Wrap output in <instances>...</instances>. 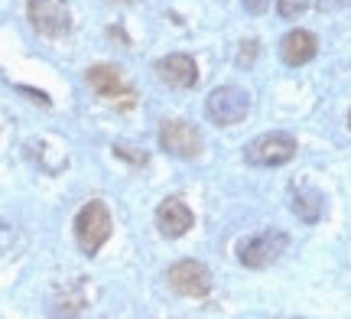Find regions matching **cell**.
Wrapping results in <instances>:
<instances>
[{
    "instance_id": "cell-1",
    "label": "cell",
    "mask_w": 351,
    "mask_h": 319,
    "mask_svg": "<svg viewBox=\"0 0 351 319\" xmlns=\"http://www.w3.org/2000/svg\"><path fill=\"white\" fill-rule=\"evenodd\" d=\"M287 248H289L287 231L267 228V231H261V235H251V238H244V241L238 244V261L251 270H263L287 255Z\"/></svg>"
},
{
    "instance_id": "cell-2",
    "label": "cell",
    "mask_w": 351,
    "mask_h": 319,
    "mask_svg": "<svg viewBox=\"0 0 351 319\" xmlns=\"http://www.w3.org/2000/svg\"><path fill=\"white\" fill-rule=\"evenodd\" d=\"M251 111V98H247V91L238 88V85H221V88H215L208 95V102H205V115L212 117V124L218 128H234L241 124L244 117Z\"/></svg>"
},
{
    "instance_id": "cell-3",
    "label": "cell",
    "mask_w": 351,
    "mask_h": 319,
    "mask_svg": "<svg viewBox=\"0 0 351 319\" xmlns=\"http://www.w3.org/2000/svg\"><path fill=\"white\" fill-rule=\"evenodd\" d=\"M75 238L85 255H98L101 244L111 238V212L104 202H85L75 218Z\"/></svg>"
},
{
    "instance_id": "cell-4",
    "label": "cell",
    "mask_w": 351,
    "mask_h": 319,
    "mask_svg": "<svg viewBox=\"0 0 351 319\" xmlns=\"http://www.w3.org/2000/svg\"><path fill=\"white\" fill-rule=\"evenodd\" d=\"M296 156V141L283 134V130H270V134H261L254 137L247 147H244V160L251 166H283Z\"/></svg>"
},
{
    "instance_id": "cell-5",
    "label": "cell",
    "mask_w": 351,
    "mask_h": 319,
    "mask_svg": "<svg viewBox=\"0 0 351 319\" xmlns=\"http://www.w3.org/2000/svg\"><path fill=\"white\" fill-rule=\"evenodd\" d=\"M160 147L176 160H195L202 154V134L192 121L182 117H169L160 128Z\"/></svg>"
},
{
    "instance_id": "cell-6",
    "label": "cell",
    "mask_w": 351,
    "mask_h": 319,
    "mask_svg": "<svg viewBox=\"0 0 351 319\" xmlns=\"http://www.w3.org/2000/svg\"><path fill=\"white\" fill-rule=\"evenodd\" d=\"M29 23L39 36H65L72 29V10L65 0H29Z\"/></svg>"
},
{
    "instance_id": "cell-7",
    "label": "cell",
    "mask_w": 351,
    "mask_h": 319,
    "mask_svg": "<svg viewBox=\"0 0 351 319\" xmlns=\"http://www.w3.org/2000/svg\"><path fill=\"white\" fill-rule=\"evenodd\" d=\"M169 287H173L179 296H205L212 290V270L199 264V261H176L169 268Z\"/></svg>"
},
{
    "instance_id": "cell-8",
    "label": "cell",
    "mask_w": 351,
    "mask_h": 319,
    "mask_svg": "<svg viewBox=\"0 0 351 319\" xmlns=\"http://www.w3.org/2000/svg\"><path fill=\"white\" fill-rule=\"evenodd\" d=\"M88 85L98 91L101 98H108L114 104H134V91L127 88V82L121 78V69L117 65H91L88 69Z\"/></svg>"
},
{
    "instance_id": "cell-9",
    "label": "cell",
    "mask_w": 351,
    "mask_h": 319,
    "mask_svg": "<svg viewBox=\"0 0 351 319\" xmlns=\"http://www.w3.org/2000/svg\"><path fill=\"white\" fill-rule=\"evenodd\" d=\"M156 72L163 78V85H169V88H192L195 78H199V65L186 52H173V56L160 59Z\"/></svg>"
},
{
    "instance_id": "cell-10",
    "label": "cell",
    "mask_w": 351,
    "mask_h": 319,
    "mask_svg": "<svg viewBox=\"0 0 351 319\" xmlns=\"http://www.w3.org/2000/svg\"><path fill=\"white\" fill-rule=\"evenodd\" d=\"M192 209H189L182 199H166L160 209H156V228L163 238H182L189 228H192Z\"/></svg>"
},
{
    "instance_id": "cell-11",
    "label": "cell",
    "mask_w": 351,
    "mask_h": 319,
    "mask_svg": "<svg viewBox=\"0 0 351 319\" xmlns=\"http://www.w3.org/2000/svg\"><path fill=\"white\" fill-rule=\"evenodd\" d=\"M315 52H319V39L309 29H289L280 39V59L287 65H306L309 59H315Z\"/></svg>"
},
{
    "instance_id": "cell-12",
    "label": "cell",
    "mask_w": 351,
    "mask_h": 319,
    "mask_svg": "<svg viewBox=\"0 0 351 319\" xmlns=\"http://www.w3.org/2000/svg\"><path fill=\"white\" fill-rule=\"evenodd\" d=\"M289 209L296 212L300 222H319L322 218V192L313 189V186H296L293 196H289Z\"/></svg>"
},
{
    "instance_id": "cell-13",
    "label": "cell",
    "mask_w": 351,
    "mask_h": 319,
    "mask_svg": "<svg viewBox=\"0 0 351 319\" xmlns=\"http://www.w3.org/2000/svg\"><path fill=\"white\" fill-rule=\"evenodd\" d=\"M276 10H280L283 20H296V16L309 10V0H276Z\"/></svg>"
},
{
    "instance_id": "cell-14",
    "label": "cell",
    "mask_w": 351,
    "mask_h": 319,
    "mask_svg": "<svg viewBox=\"0 0 351 319\" xmlns=\"http://www.w3.org/2000/svg\"><path fill=\"white\" fill-rule=\"evenodd\" d=\"M254 59H257V39H244V43H241L238 65H251Z\"/></svg>"
},
{
    "instance_id": "cell-15",
    "label": "cell",
    "mask_w": 351,
    "mask_h": 319,
    "mask_svg": "<svg viewBox=\"0 0 351 319\" xmlns=\"http://www.w3.org/2000/svg\"><path fill=\"white\" fill-rule=\"evenodd\" d=\"M241 3H244V10L254 13V16H261V13L270 7V0H241Z\"/></svg>"
},
{
    "instance_id": "cell-16",
    "label": "cell",
    "mask_w": 351,
    "mask_h": 319,
    "mask_svg": "<svg viewBox=\"0 0 351 319\" xmlns=\"http://www.w3.org/2000/svg\"><path fill=\"white\" fill-rule=\"evenodd\" d=\"M114 150H117V156H127V160H134V163H143V156H140V154H134L137 147H130V143H117Z\"/></svg>"
},
{
    "instance_id": "cell-17",
    "label": "cell",
    "mask_w": 351,
    "mask_h": 319,
    "mask_svg": "<svg viewBox=\"0 0 351 319\" xmlns=\"http://www.w3.org/2000/svg\"><path fill=\"white\" fill-rule=\"evenodd\" d=\"M348 130H351V111H348Z\"/></svg>"
}]
</instances>
